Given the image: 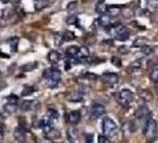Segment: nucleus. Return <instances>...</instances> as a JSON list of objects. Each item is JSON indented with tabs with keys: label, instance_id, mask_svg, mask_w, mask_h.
<instances>
[{
	"label": "nucleus",
	"instance_id": "obj_9",
	"mask_svg": "<svg viewBox=\"0 0 158 143\" xmlns=\"http://www.w3.org/2000/svg\"><path fill=\"white\" fill-rule=\"evenodd\" d=\"M80 119H81V113L80 111H71L69 115H68V122L71 125H76L80 123Z\"/></svg>",
	"mask_w": 158,
	"mask_h": 143
},
{
	"label": "nucleus",
	"instance_id": "obj_40",
	"mask_svg": "<svg viewBox=\"0 0 158 143\" xmlns=\"http://www.w3.org/2000/svg\"><path fill=\"white\" fill-rule=\"evenodd\" d=\"M48 1H49V2H50V1H51V0H48Z\"/></svg>",
	"mask_w": 158,
	"mask_h": 143
},
{
	"label": "nucleus",
	"instance_id": "obj_3",
	"mask_svg": "<svg viewBox=\"0 0 158 143\" xmlns=\"http://www.w3.org/2000/svg\"><path fill=\"white\" fill-rule=\"evenodd\" d=\"M157 131H158V125H157V122L152 117H148L146 118V122H145V125H144V135L146 138H153L155 136L157 135Z\"/></svg>",
	"mask_w": 158,
	"mask_h": 143
},
{
	"label": "nucleus",
	"instance_id": "obj_7",
	"mask_svg": "<svg viewBox=\"0 0 158 143\" xmlns=\"http://www.w3.org/2000/svg\"><path fill=\"white\" fill-rule=\"evenodd\" d=\"M101 78H102L103 82H105L106 85H108V86H115V85L119 82L118 74L111 73V72H106V73H103Z\"/></svg>",
	"mask_w": 158,
	"mask_h": 143
},
{
	"label": "nucleus",
	"instance_id": "obj_26",
	"mask_svg": "<svg viewBox=\"0 0 158 143\" xmlns=\"http://www.w3.org/2000/svg\"><path fill=\"white\" fill-rule=\"evenodd\" d=\"M62 36H63V42H69V41H73L75 40V33L71 31H64L62 33Z\"/></svg>",
	"mask_w": 158,
	"mask_h": 143
},
{
	"label": "nucleus",
	"instance_id": "obj_24",
	"mask_svg": "<svg viewBox=\"0 0 158 143\" xmlns=\"http://www.w3.org/2000/svg\"><path fill=\"white\" fill-rule=\"evenodd\" d=\"M150 79L153 81V82H156L158 84V66L156 67H153L150 72Z\"/></svg>",
	"mask_w": 158,
	"mask_h": 143
},
{
	"label": "nucleus",
	"instance_id": "obj_1",
	"mask_svg": "<svg viewBox=\"0 0 158 143\" xmlns=\"http://www.w3.org/2000/svg\"><path fill=\"white\" fill-rule=\"evenodd\" d=\"M61 72L57 68H47L43 71V78L47 80V84L49 87L55 88L58 86L61 81Z\"/></svg>",
	"mask_w": 158,
	"mask_h": 143
},
{
	"label": "nucleus",
	"instance_id": "obj_10",
	"mask_svg": "<svg viewBox=\"0 0 158 143\" xmlns=\"http://www.w3.org/2000/svg\"><path fill=\"white\" fill-rule=\"evenodd\" d=\"M61 57H62V56H61V54H60L58 51H56V50H51V51L48 54V61H49L50 63L56 64L61 61Z\"/></svg>",
	"mask_w": 158,
	"mask_h": 143
},
{
	"label": "nucleus",
	"instance_id": "obj_34",
	"mask_svg": "<svg viewBox=\"0 0 158 143\" xmlns=\"http://www.w3.org/2000/svg\"><path fill=\"white\" fill-rule=\"evenodd\" d=\"M119 51H121V54H127L128 53V48H125V47L119 48Z\"/></svg>",
	"mask_w": 158,
	"mask_h": 143
},
{
	"label": "nucleus",
	"instance_id": "obj_37",
	"mask_svg": "<svg viewBox=\"0 0 158 143\" xmlns=\"http://www.w3.org/2000/svg\"><path fill=\"white\" fill-rule=\"evenodd\" d=\"M4 138V134H2V129H1V127H0V141Z\"/></svg>",
	"mask_w": 158,
	"mask_h": 143
},
{
	"label": "nucleus",
	"instance_id": "obj_29",
	"mask_svg": "<svg viewBox=\"0 0 158 143\" xmlns=\"http://www.w3.org/2000/svg\"><path fill=\"white\" fill-rule=\"evenodd\" d=\"M152 51H153V48L149 47V46H145V47H143V48H142L143 55H145V56L151 55V54H152Z\"/></svg>",
	"mask_w": 158,
	"mask_h": 143
},
{
	"label": "nucleus",
	"instance_id": "obj_8",
	"mask_svg": "<svg viewBox=\"0 0 158 143\" xmlns=\"http://www.w3.org/2000/svg\"><path fill=\"white\" fill-rule=\"evenodd\" d=\"M38 125L43 129L44 134H48V132H49V131L52 129V119L50 118L48 115H45V116H43V117L40 119Z\"/></svg>",
	"mask_w": 158,
	"mask_h": 143
},
{
	"label": "nucleus",
	"instance_id": "obj_19",
	"mask_svg": "<svg viewBox=\"0 0 158 143\" xmlns=\"http://www.w3.org/2000/svg\"><path fill=\"white\" fill-rule=\"evenodd\" d=\"M79 47H75V46H71V47L67 48V51L65 54L68 57H77V54H79Z\"/></svg>",
	"mask_w": 158,
	"mask_h": 143
},
{
	"label": "nucleus",
	"instance_id": "obj_18",
	"mask_svg": "<svg viewBox=\"0 0 158 143\" xmlns=\"http://www.w3.org/2000/svg\"><path fill=\"white\" fill-rule=\"evenodd\" d=\"M89 55H90V51H89V49H88L87 47H81L79 49V54H77V58H80V60H86V58H88L89 57Z\"/></svg>",
	"mask_w": 158,
	"mask_h": 143
},
{
	"label": "nucleus",
	"instance_id": "obj_32",
	"mask_svg": "<svg viewBox=\"0 0 158 143\" xmlns=\"http://www.w3.org/2000/svg\"><path fill=\"white\" fill-rule=\"evenodd\" d=\"M7 100H8V103H12V104H18V98H17L16 95H10L7 98Z\"/></svg>",
	"mask_w": 158,
	"mask_h": 143
},
{
	"label": "nucleus",
	"instance_id": "obj_15",
	"mask_svg": "<svg viewBox=\"0 0 158 143\" xmlns=\"http://www.w3.org/2000/svg\"><path fill=\"white\" fill-rule=\"evenodd\" d=\"M149 115H150V111H149V109L145 106V105H143L140 106L137 112H135V116H137V118H148L149 117Z\"/></svg>",
	"mask_w": 158,
	"mask_h": 143
},
{
	"label": "nucleus",
	"instance_id": "obj_22",
	"mask_svg": "<svg viewBox=\"0 0 158 143\" xmlns=\"http://www.w3.org/2000/svg\"><path fill=\"white\" fill-rule=\"evenodd\" d=\"M17 106H18V104L7 103L6 105H4V110H5V112H7V113H13L17 110Z\"/></svg>",
	"mask_w": 158,
	"mask_h": 143
},
{
	"label": "nucleus",
	"instance_id": "obj_23",
	"mask_svg": "<svg viewBox=\"0 0 158 143\" xmlns=\"http://www.w3.org/2000/svg\"><path fill=\"white\" fill-rule=\"evenodd\" d=\"M47 115L51 119H58V117H60V113H58V111H57L56 109H54V107H49V109H48Z\"/></svg>",
	"mask_w": 158,
	"mask_h": 143
},
{
	"label": "nucleus",
	"instance_id": "obj_13",
	"mask_svg": "<svg viewBox=\"0 0 158 143\" xmlns=\"http://www.w3.org/2000/svg\"><path fill=\"white\" fill-rule=\"evenodd\" d=\"M67 135H68V138H69L70 142H77L80 138L79 131L75 128H69L68 131H67Z\"/></svg>",
	"mask_w": 158,
	"mask_h": 143
},
{
	"label": "nucleus",
	"instance_id": "obj_35",
	"mask_svg": "<svg viewBox=\"0 0 158 143\" xmlns=\"http://www.w3.org/2000/svg\"><path fill=\"white\" fill-rule=\"evenodd\" d=\"M40 143H51V142H50V140H49V138H44V140H42V141H40Z\"/></svg>",
	"mask_w": 158,
	"mask_h": 143
},
{
	"label": "nucleus",
	"instance_id": "obj_36",
	"mask_svg": "<svg viewBox=\"0 0 158 143\" xmlns=\"http://www.w3.org/2000/svg\"><path fill=\"white\" fill-rule=\"evenodd\" d=\"M10 2H12V4H19L20 2V0H8Z\"/></svg>",
	"mask_w": 158,
	"mask_h": 143
},
{
	"label": "nucleus",
	"instance_id": "obj_5",
	"mask_svg": "<svg viewBox=\"0 0 158 143\" xmlns=\"http://www.w3.org/2000/svg\"><path fill=\"white\" fill-rule=\"evenodd\" d=\"M133 100V93L130 89H121L118 94V102L123 106H127Z\"/></svg>",
	"mask_w": 158,
	"mask_h": 143
},
{
	"label": "nucleus",
	"instance_id": "obj_14",
	"mask_svg": "<svg viewBox=\"0 0 158 143\" xmlns=\"http://www.w3.org/2000/svg\"><path fill=\"white\" fill-rule=\"evenodd\" d=\"M68 100L73 102V103L83 102V93H81V92H71L70 94H68Z\"/></svg>",
	"mask_w": 158,
	"mask_h": 143
},
{
	"label": "nucleus",
	"instance_id": "obj_20",
	"mask_svg": "<svg viewBox=\"0 0 158 143\" xmlns=\"http://www.w3.org/2000/svg\"><path fill=\"white\" fill-rule=\"evenodd\" d=\"M49 5V1L48 0H35V8L37 11H40L43 8H45Z\"/></svg>",
	"mask_w": 158,
	"mask_h": 143
},
{
	"label": "nucleus",
	"instance_id": "obj_16",
	"mask_svg": "<svg viewBox=\"0 0 158 143\" xmlns=\"http://www.w3.org/2000/svg\"><path fill=\"white\" fill-rule=\"evenodd\" d=\"M38 105L36 102H32V100H24L23 103L20 104V109L23 111H30V110H33L35 106Z\"/></svg>",
	"mask_w": 158,
	"mask_h": 143
},
{
	"label": "nucleus",
	"instance_id": "obj_2",
	"mask_svg": "<svg viewBox=\"0 0 158 143\" xmlns=\"http://www.w3.org/2000/svg\"><path fill=\"white\" fill-rule=\"evenodd\" d=\"M108 32L113 36V38L118 41H126L130 37V31L126 26H124L123 24H117V25H113L108 29Z\"/></svg>",
	"mask_w": 158,
	"mask_h": 143
},
{
	"label": "nucleus",
	"instance_id": "obj_11",
	"mask_svg": "<svg viewBox=\"0 0 158 143\" xmlns=\"http://www.w3.org/2000/svg\"><path fill=\"white\" fill-rule=\"evenodd\" d=\"M98 23L100 26H103V28H111L112 26V22H111V16L110 15H101V17L98 19Z\"/></svg>",
	"mask_w": 158,
	"mask_h": 143
},
{
	"label": "nucleus",
	"instance_id": "obj_4",
	"mask_svg": "<svg viewBox=\"0 0 158 143\" xmlns=\"http://www.w3.org/2000/svg\"><path fill=\"white\" fill-rule=\"evenodd\" d=\"M118 127L115 124V122L111 119L110 117H105L102 119V132L106 137H112L117 134Z\"/></svg>",
	"mask_w": 158,
	"mask_h": 143
},
{
	"label": "nucleus",
	"instance_id": "obj_17",
	"mask_svg": "<svg viewBox=\"0 0 158 143\" xmlns=\"http://www.w3.org/2000/svg\"><path fill=\"white\" fill-rule=\"evenodd\" d=\"M95 11H96L98 13H100V15H106V13L110 11V7H108V5H106L103 1H100V2L96 4Z\"/></svg>",
	"mask_w": 158,
	"mask_h": 143
},
{
	"label": "nucleus",
	"instance_id": "obj_27",
	"mask_svg": "<svg viewBox=\"0 0 158 143\" xmlns=\"http://www.w3.org/2000/svg\"><path fill=\"white\" fill-rule=\"evenodd\" d=\"M35 92V87L33 86H27V87H24L23 92H22V95L23 97H26V95H30Z\"/></svg>",
	"mask_w": 158,
	"mask_h": 143
},
{
	"label": "nucleus",
	"instance_id": "obj_30",
	"mask_svg": "<svg viewBox=\"0 0 158 143\" xmlns=\"http://www.w3.org/2000/svg\"><path fill=\"white\" fill-rule=\"evenodd\" d=\"M111 62H112V64H114V66H115V67H118V68L121 67V60H120L119 57L113 56V57L111 58Z\"/></svg>",
	"mask_w": 158,
	"mask_h": 143
},
{
	"label": "nucleus",
	"instance_id": "obj_25",
	"mask_svg": "<svg viewBox=\"0 0 158 143\" xmlns=\"http://www.w3.org/2000/svg\"><path fill=\"white\" fill-rule=\"evenodd\" d=\"M65 23L69 24V25H75V24H79V19L76 15H69V17H67L65 19Z\"/></svg>",
	"mask_w": 158,
	"mask_h": 143
},
{
	"label": "nucleus",
	"instance_id": "obj_31",
	"mask_svg": "<svg viewBox=\"0 0 158 143\" xmlns=\"http://www.w3.org/2000/svg\"><path fill=\"white\" fill-rule=\"evenodd\" d=\"M146 2L150 5L151 8L158 10V0H146Z\"/></svg>",
	"mask_w": 158,
	"mask_h": 143
},
{
	"label": "nucleus",
	"instance_id": "obj_33",
	"mask_svg": "<svg viewBox=\"0 0 158 143\" xmlns=\"http://www.w3.org/2000/svg\"><path fill=\"white\" fill-rule=\"evenodd\" d=\"M38 64L33 63L32 66H24V67H22V69H27V71H30V69H33L35 67H37Z\"/></svg>",
	"mask_w": 158,
	"mask_h": 143
},
{
	"label": "nucleus",
	"instance_id": "obj_28",
	"mask_svg": "<svg viewBox=\"0 0 158 143\" xmlns=\"http://www.w3.org/2000/svg\"><path fill=\"white\" fill-rule=\"evenodd\" d=\"M54 40H55L56 46H61V44L63 43V36H62V33H56Z\"/></svg>",
	"mask_w": 158,
	"mask_h": 143
},
{
	"label": "nucleus",
	"instance_id": "obj_21",
	"mask_svg": "<svg viewBox=\"0 0 158 143\" xmlns=\"http://www.w3.org/2000/svg\"><path fill=\"white\" fill-rule=\"evenodd\" d=\"M2 15H4V16H2V19H10L13 15H16V12L13 11V8L6 7L2 11Z\"/></svg>",
	"mask_w": 158,
	"mask_h": 143
},
{
	"label": "nucleus",
	"instance_id": "obj_6",
	"mask_svg": "<svg viewBox=\"0 0 158 143\" xmlns=\"http://www.w3.org/2000/svg\"><path fill=\"white\" fill-rule=\"evenodd\" d=\"M105 106L101 104H93L89 109V116L92 119H98L105 115Z\"/></svg>",
	"mask_w": 158,
	"mask_h": 143
},
{
	"label": "nucleus",
	"instance_id": "obj_12",
	"mask_svg": "<svg viewBox=\"0 0 158 143\" xmlns=\"http://www.w3.org/2000/svg\"><path fill=\"white\" fill-rule=\"evenodd\" d=\"M15 137H16L17 141H19L20 143L25 142V138H26V132L24 130V128L22 127H18L15 130Z\"/></svg>",
	"mask_w": 158,
	"mask_h": 143
},
{
	"label": "nucleus",
	"instance_id": "obj_39",
	"mask_svg": "<svg viewBox=\"0 0 158 143\" xmlns=\"http://www.w3.org/2000/svg\"><path fill=\"white\" fill-rule=\"evenodd\" d=\"M155 19H156V22H157V23H158V13H157V15H156V18H155Z\"/></svg>",
	"mask_w": 158,
	"mask_h": 143
},
{
	"label": "nucleus",
	"instance_id": "obj_38",
	"mask_svg": "<svg viewBox=\"0 0 158 143\" xmlns=\"http://www.w3.org/2000/svg\"><path fill=\"white\" fill-rule=\"evenodd\" d=\"M2 25H4V19H2L1 17H0V28H1Z\"/></svg>",
	"mask_w": 158,
	"mask_h": 143
}]
</instances>
